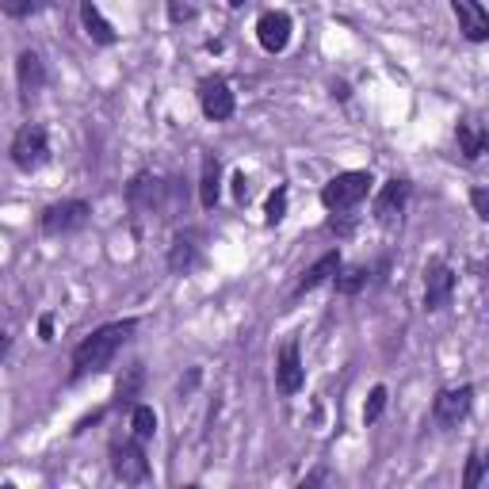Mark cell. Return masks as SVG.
<instances>
[{"instance_id":"cell-1","label":"cell","mask_w":489,"mask_h":489,"mask_svg":"<svg viewBox=\"0 0 489 489\" xmlns=\"http://www.w3.org/2000/svg\"><path fill=\"white\" fill-rule=\"evenodd\" d=\"M134 333H138V318H122V321H108V325L92 329V333L73 348V375H69V379L77 382L84 375L108 371L111 360L134 340Z\"/></svg>"},{"instance_id":"cell-2","label":"cell","mask_w":489,"mask_h":489,"mask_svg":"<svg viewBox=\"0 0 489 489\" xmlns=\"http://www.w3.org/2000/svg\"><path fill=\"white\" fill-rule=\"evenodd\" d=\"M371 184H375V177H371V172H363V168L337 172V177L321 187V206L329 215L352 211V206H360L367 196H371Z\"/></svg>"},{"instance_id":"cell-3","label":"cell","mask_w":489,"mask_h":489,"mask_svg":"<svg viewBox=\"0 0 489 489\" xmlns=\"http://www.w3.org/2000/svg\"><path fill=\"white\" fill-rule=\"evenodd\" d=\"M12 165L20 172H39L50 161V134L43 122H24L12 138Z\"/></svg>"},{"instance_id":"cell-4","label":"cell","mask_w":489,"mask_h":489,"mask_svg":"<svg viewBox=\"0 0 489 489\" xmlns=\"http://www.w3.org/2000/svg\"><path fill=\"white\" fill-rule=\"evenodd\" d=\"M92 222V203L84 199H62V203H50L46 211L39 215V230L46 237H65V234H77Z\"/></svg>"},{"instance_id":"cell-5","label":"cell","mask_w":489,"mask_h":489,"mask_svg":"<svg viewBox=\"0 0 489 489\" xmlns=\"http://www.w3.org/2000/svg\"><path fill=\"white\" fill-rule=\"evenodd\" d=\"M111 470L115 478L122 485H142L149 482V459H146V444H138L134 436H127V440H115L111 444Z\"/></svg>"},{"instance_id":"cell-6","label":"cell","mask_w":489,"mask_h":489,"mask_svg":"<svg viewBox=\"0 0 489 489\" xmlns=\"http://www.w3.org/2000/svg\"><path fill=\"white\" fill-rule=\"evenodd\" d=\"M470 409H475V387H470V382H463V387H447L432 401V421L440 428H455L459 421H466Z\"/></svg>"},{"instance_id":"cell-7","label":"cell","mask_w":489,"mask_h":489,"mask_svg":"<svg viewBox=\"0 0 489 489\" xmlns=\"http://www.w3.org/2000/svg\"><path fill=\"white\" fill-rule=\"evenodd\" d=\"M199 111L211 119V122L234 119L237 96H234V89H230V81H225V77H206V81L199 84Z\"/></svg>"},{"instance_id":"cell-8","label":"cell","mask_w":489,"mask_h":489,"mask_svg":"<svg viewBox=\"0 0 489 489\" xmlns=\"http://www.w3.org/2000/svg\"><path fill=\"white\" fill-rule=\"evenodd\" d=\"M172 184H165L161 177H153V172H138V177L127 184V203L130 211H165V199H168Z\"/></svg>"},{"instance_id":"cell-9","label":"cell","mask_w":489,"mask_h":489,"mask_svg":"<svg viewBox=\"0 0 489 489\" xmlns=\"http://www.w3.org/2000/svg\"><path fill=\"white\" fill-rule=\"evenodd\" d=\"M275 387H279V394H287V398H294L306 387V367H302L299 340H287L275 352Z\"/></svg>"},{"instance_id":"cell-10","label":"cell","mask_w":489,"mask_h":489,"mask_svg":"<svg viewBox=\"0 0 489 489\" xmlns=\"http://www.w3.org/2000/svg\"><path fill=\"white\" fill-rule=\"evenodd\" d=\"M455 287H459V279H455V272H451L447 264H428L425 268V310L428 313H440V310H447L451 306V299H455Z\"/></svg>"},{"instance_id":"cell-11","label":"cell","mask_w":489,"mask_h":489,"mask_svg":"<svg viewBox=\"0 0 489 489\" xmlns=\"http://www.w3.org/2000/svg\"><path fill=\"white\" fill-rule=\"evenodd\" d=\"M291 34H294V24L287 12H264L256 20V43L264 54H283L291 46Z\"/></svg>"},{"instance_id":"cell-12","label":"cell","mask_w":489,"mask_h":489,"mask_svg":"<svg viewBox=\"0 0 489 489\" xmlns=\"http://www.w3.org/2000/svg\"><path fill=\"white\" fill-rule=\"evenodd\" d=\"M15 89H20V100L31 103L46 89V62L43 54H34V50H24L20 58H15Z\"/></svg>"},{"instance_id":"cell-13","label":"cell","mask_w":489,"mask_h":489,"mask_svg":"<svg viewBox=\"0 0 489 489\" xmlns=\"http://www.w3.org/2000/svg\"><path fill=\"white\" fill-rule=\"evenodd\" d=\"M406 203H409V180H387L379 187V196H375V222L379 225H394L401 218V211H406Z\"/></svg>"},{"instance_id":"cell-14","label":"cell","mask_w":489,"mask_h":489,"mask_svg":"<svg viewBox=\"0 0 489 489\" xmlns=\"http://www.w3.org/2000/svg\"><path fill=\"white\" fill-rule=\"evenodd\" d=\"M451 12L459 20V31L470 43H485L489 39V12L482 0H451Z\"/></svg>"},{"instance_id":"cell-15","label":"cell","mask_w":489,"mask_h":489,"mask_svg":"<svg viewBox=\"0 0 489 489\" xmlns=\"http://www.w3.org/2000/svg\"><path fill=\"white\" fill-rule=\"evenodd\" d=\"M340 264H344V260H340V249H329L325 256H318V260H313V264L302 272L299 283H294V299H302V294H310V291H318L321 283H329V279L337 275Z\"/></svg>"},{"instance_id":"cell-16","label":"cell","mask_w":489,"mask_h":489,"mask_svg":"<svg viewBox=\"0 0 489 489\" xmlns=\"http://www.w3.org/2000/svg\"><path fill=\"white\" fill-rule=\"evenodd\" d=\"M81 27H84V34H89L96 46H115V43H119L115 24L100 12L96 0H81Z\"/></svg>"},{"instance_id":"cell-17","label":"cell","mask_w":489,"mask_h":489,"mask_svg":"<svg viewBox=\"0 0 489 489\" xmlns=\"http://www.w3.org/2000/svg\"><path fill=\"white\" fill-rule=\"evenodd\" d=\"M199 237L196 234H177L168 244V272H177V275H187L191 268L199 264Z\"/></svg>"},{"instance_id":"cell-18","label":"cell","mask_w":489,"mask_h":489,"mask_svg":"<svg viewBox=\"0 0 489 489\" xmlns=\"http://www.w3.org/2000/svg\"><path fill=\"white\" fill-rule=\"evenodd\" d=\"M218 196H222V161H218V153H206L203 157V177H199V203L206 206V211H215Z\"/></svg>"},{"instance_id":"cell-19","label":"cell","mask_w":489,"mask_h":489,"mask_svg":"<svg viewBox=\"0 0 489 489\" xmlns=\"http://www.w3.org/2000/svg\"><path fill=\"white\" fill-rule=\"evenodd\" d=\"M455 138H459V153L466 157V161H482V153L489 149V134L482 122H459L455 127Z\"/></svg>"},{"instance_id":"cell-20","label":"cell","mask_w":489,"mask_h":489,"mask_svg":"<svg viewBox=\"0 0 489 489\" xmlns=\"http://www.w3.org/2000/svg\"><path fill=\"white\" fill-rule=\"evenodd\" d=\"M367 279H371V272H367L363 264H352V268H337V275L329 279V283L337 287V294H344V299H352V294H360L367 287Z\"/></svg>"},{"instance_id":"cell-21","label":"cell","mask_w":489,"mask_h":489,"mask_svg":"<svg viewBox=\"0 0 489 489\" xmlns=\"http://www.w3.org/2000/svg\"><path fill=\"white\" fill-rule=\"evenodd\" d=\"M130 436L138 444H149L153 436H157V413H153V406H130Z\"/></svg>"},{"instance_id":"cell-22","label":"cell","mask_w":489,"mask_h":489,"mask_svg":"<svg viewBox=\"0 0 489 489\" xmlns=\"http://www.w3.org/2000/svg\"><path fill=\"white\" fill-rule=\"evenodd\" d=\"M287 203H291V191L279 184L272 196H268V203H264V222H268V225H279V222H283V218H287Z\"/></svg>"},{"instance_id":"cell-23","label":"cell","mask_w":489,"mask_h":489,"mask_svg":"<svg viewBox=\"0 0 489 489\" xmlns=\"http://www.w3.org/2000/svg\"><path fill=\"white\" fill-rule=\"evenodd\" d=\"M142 367H130L127 379H119V387H115V406H134V394L138 387H142Z\"/></svg>"},{"instance_id":"cell-24","label":"cell","mask_w":489,"mask_h":489,"mask_svg":"<svg viewBox=\"0 0 489 489\" xmlns=\"http://www.w3.org/2000/svg\"><path fill=\"white\" fill-rule=\"evenodd\" d=\"M43 8H50V0H0V12L12 15V20H27V15H39Z\"/></svg>"},{"instance_id":"cell-25","label":"cell","mask_w":489,"mask_h":489,"mask_svg":"<svg viewBox=\"0 0 489 489\" xmlns=\"http://www.w3.org/2000/svg\"><path fill=\"white\" fill-rule=\"evenodd\" d=\"M387 401H390V390L387 387H375L367 394V406H363V425H375L382 413H387Z\"/></svg>"},{"instance_id":"cell-26","label":"cell","mask_w":489,"mask_h":489,"mask_svg":"<svg viewBox=\"0 0 489 489\" xmlns=\"http://www.w3.org/2000/svg\"><path fill=\"white\" fill-rule=\"evenodd\" d=\"M191 20H196L191 0H168V24H191Z\"/></svg>"},{"instance_id":"cell-27","label":"cell","mask_w":489,"mask_h":489,"mask_svg":"<svg viewBox=\"0 0 489 489\" xmlns=\"http://www.w3.org/2000/svg\"><path fill=\"white\" fill-rule=\"evenodd\" d=\"M482 475H485V463H482V455H478V451H470V459H466V478H463V485H466V489H478Z\"/></svg>"},{"instance_id":"cell-28","label":"cell","mask_w":489,"mask_h":489,"mask_svg":"<svg viewBox=\"0 0 489 489\" xmlns=\"http://www.w3.org/2000/svg\"><path fill=\"white\" fill-rule=\"evenodd\" d=\"M470 206H475L478 218H489V191L485 187H475L470 191Z\"/></svg>"},{"instance_id":"cell-29","label":"cell","mask_w":489,"mask_h":489,"mask_svg":"<svg viewBox=\"0 0 489 489\" xmlns=\"http://www.w3.org/2000/svg\"><path fill=\"white\" fill-rule=\"evenodd\" d=\"M234 196H237V203L249 199V177L244 172H234Z\"/></svg>"},{"instance_id":"cell-30","label":"cell","mask_w":489,"mask_h":489,"mask_svg":"<svg viewBox=\"0 0 489 489\" xmlns=\"http://www.w3.org/2000/svg\"><path fill=\"white\" fill-rule=\"evenodd\" d=\"M199 387V367H191V371H187V379H180V394L187 398L191 390H196Z\"/></svg>"},{"instance_id":"cell-31","label":"cell","mask_w":489,"mask_h":489,"mask_svg":"<svg viewBox=\"0 0 489 489\" xmlns=\"http://www.w3.org/2000/svg\"><path fill=\"white\" fill-rule=\"evenodd\" d=\"M39 340H54V318H50V313L39 318Z\"/></svg>"},{"instance_id":"cell-32","label":"cell","mask_w":489,"mask_h":489,"mask_svg":"<svg viewBox=\"0 0 489 489\" xmlns=\"http://www.w3.org/2000/svg\"><path fill=\"white\" fill-rule=\"evenodd\" d=\"M8 348H12V337H8V333H0V360L8 356Z\"/></svg>"},{"instance_id":"cell-33","label":"cell","mask_w":489,"mask_h":489,"mask_svg":"<svg viewBox=\"0 0 489 489\" xmlns=\"http://www.w3.org/2000/svg\"><path fill=\"white\" fill-rule=\"evenodd\" d=\"M333 96L337 100H348V84H333Z\"/></svg>"},{"instance_id":"cell-34","label":"cell","mask_w":489,"mask_h":489,"mask_svg":"<svg viewBox=\"0 0 489 489\" xmlns=\"http://www.w3.org/2000/svg\"><path fill=\"white\" fill-rule=\"evenodd\" d=\"M230 8H244V0H230Z\"/></svg>"}]
</instances>
